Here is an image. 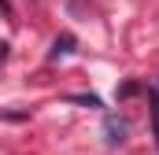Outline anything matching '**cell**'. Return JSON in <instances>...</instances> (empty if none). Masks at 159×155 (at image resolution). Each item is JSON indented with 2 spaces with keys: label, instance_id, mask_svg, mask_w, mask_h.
Listing matches in <instances>:
<instances>
[{
  "label": "cell",
  "instance_id": "6da1fadb",
  "mask_svg": "<svg viewBox=\"0 0 159 155\" xmlns=\"http://www.w3.org/2000/svg\"><path fill=\"white\" fill-rule=\"evenodd\" d=\"M104 140H107V148H119L126 140V118H119V115L104 118Z\"/></svg>",
  "mask_w": 159,
  "mask_h": 155
},
{
  "label": "cell",
  "instance_id": "7a4b0ae2",
  "mask_svg": "<svg viewBox=\"0 0 159 155\" xmlns=\"http://www.w3.org/2000/svg\"><path fill=\"white\" fill-rule=\"evenodd\" d=\"M74 44H78V41H74V33H59V37L52 41L48 59H63V55H70V52H74Z\"/></svg>",
  "mask_w": 159,
  "mask_h": 155
},
{
  "label": "cell",
  "instance_id": "3957f363",
  "mask_svg": "<svg viewBox=\"0 0 159 155\" xmlns=\"http://www.w3.org/2000/svg\"><path fill=\"white\" fill-rule=\"evenodd\" d=\"M152 100V133H156V144H159V92H148Z\"/></svg>",
  "mask_w": 159,
  "mask_h": 155
},
{
  "label": "cell",
  "instance_id": "277c9868",
  "mask_svg": "<svg viewBox=\"0 0 159 155\" xmlns=\"http://www.w3.org/2000/svg\"><path fill=\"white\" fill-rule=\"evenodd\" d=\"M70 104H81V107H104V104H100V96H85V92L70 96Z\"/></svg>",
  "mask_w": 159,
  "mask_h": 155
},
{
  "label": "cell",
  "instance_id": "5b68a950",
  "mask_svg": "<svg viewBox=\"0 0 159 155\" xmlns=\"http://www.w3.org/2000/svg\"><path fill=\"white\" fill-rule=\"evenodd\" d=\"M137 92H141V81H126V85L119 89V100H126V96H137Z\"/></svg>",
  "mask_w": 159,
  "mask_h": 155
}]
</instances>
